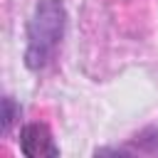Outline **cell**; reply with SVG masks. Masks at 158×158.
<instances>
[{"label":"cell","mask_w":158,"mask_h":158,"mask_svg":"<svg viewBox=\"0 0 158 158\" xmlns=\"http://www.w3.org/2000/svg\"><path fill=\"white\" fill-rule=\"evenodd\" d=\"M67 30V10L59 0H40L27 22L25 64L32 72L44 69L57 54Z\"/></svg>","instance_id":"6da1fadb"},{"label":"cell","mask_w":158,"mask_h":158,"mask_svg":"<svg viewBox=\"0 0 158 158\" xmlns=\"http://www.w3.org/2000/svg\"><path fill=\"white\" fill-rule=\"evenodd\" d=\"M20 151L25 156H59V148L52 141V133L44 123H27L20 131Z\"/></svg>","instance_id":"7a4b0ae2"},{"label":"cell","mask_w":158,"mask_h":158,"mask_svg":"<svg viewBox=\"0 0 158 158\" xmlns=\"http://www.w3.org/2000/svg\"><path fill=\"white\" fill-rule=\"evenodd\" d=\"M17 116H20V106L12 101V96H5L2 99V133L10 131V126Z\"/></svg>","instance_id":"3957f363"}]
</instances>
